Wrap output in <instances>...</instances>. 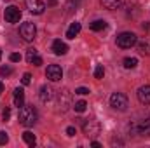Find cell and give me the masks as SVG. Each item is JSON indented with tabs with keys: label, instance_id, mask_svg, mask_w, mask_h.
Returning a JSON list of instances; mask_svg holds the SVG:
<instances>
[{
	"label": "cell",
	"instance_id": "6da1fadb",
	"mask_svg": "<svg viewBox=\"0 0 150 148\" xmlns=\"http://www.w3.org/2000/svg\"><path fill=\"white\" fill-rule=\"evenodd\" d=\"M127 127H129V132L133 136L150 138V111H143V113L134 115Z\"/></svg>",
	"mask_w": 150,
	"mask_h": 148
},
{
	"label": "cell",
	"instance_id": "7a4b0ae2",
	"mask_svg": "<svg viewBox=\"0 0 150 148\" xmlns=\"http://www.w3.org/2000/svg\"><path fill=\"white\" fill-rule=\"evenodd\" d=\"M37 122V110L30 105H23L19 108V124L25 127H32Z\"/></svg>",
	"mask_w": 150,
	"mask_h": 148
},
{
	"label": "cell",
	"instance_id": "3957f363",
	"mask_svg": "<svg viewBox=\"0 0 150 148\" xmlns=\"http://www.w3.org/2000/svg\"><path fill=\"white\" fill-rule=\"evenodd\" d=\"M110 106L113 110H119V111H126L127 106H129V101H127V96L122 94V92H113L110 96Z\"/></svg>",
	"mask_w": 150,
	"mask_h": 148
},
{
	"label": "cell",
	"instance_id": "277c9868",
	"mask_svg": "<svg viewBox=\"0 0 150 148\" xmlns=\"http://www.w3.org/2000/svg\"><path fill=\"white\" fill-rule=\"evenodd\" d=\"M136 40H138V37L133 32H124V33H120L117 37V45L120 49H129V47H133L136 44Z\"/></svg>",
	"mask_w": 150,
	"mask_h": 148
},
{
	"label": "cell",
	"instance_id": "5b68a950",
	"mask_svg": "<svg viewBox=\"0 0 150 148\" xmlns=\"http://www.w3.org/2000/svg\"><path fill=\"white\" fill-rule=\"evenodd\" d=\"M19 35H21V38H23L25 42H32V40L35 38V35H37V28H35V25L30 23V21L23 23V25L19 26Z\"/></svg>",
	"mask_w": 150,
	"mask_h": 148
},
{
	"label": "cell",
	"instance_id": "8992f818",
	"mask_svg": "<svg viewBox=\"0 0 150 148\" xmlns=\"http://www.w3.org/2000/svg\"><path fill=\"white\" fill-rule=\"evenodd\" d=\"M70 103H72V94H70L67 89L59 91V92H58V110L67 111L68 106H70Z\"/></svg>",
	"mask_w": 150,
	"mask_h": 148
},
{
	"label": "cell",
	"instance_id": "52a82bcc",
	"mask_svg": "<svg viewBox=\"0 0 150 148\" xmlns=\"http://www.w3.org/2000/svg\"><path fill=\"white\" fill-rule=\"evenodd\" d=\"M5 21L7 23H19V19H21V11L16 7V5H9L7 9H5Z\"/></svg>",
	"mask_w": 150,
	"mask_h": 148
},
{
	"label": "cell",
	"instance_id": "ba28073f",
	"mask_svg": "<svg viewBox=\"0 0 150 148\" xmlns=\"http://www.w3.org/2000/svg\"><path fill=\"white\" fill-rule=\"evenodd\" d=\"M82 129H84V134L86 136H96L101 131V125H100L98 120H86Z\"/></svg>",
	"mask_w": 150,
	"mask_h": 148
},
{
	"label": "cell",
	"instance_id": "9c48e42d",
	"mask_svg": "<svg viewBox=\"0 0 150 148\" xmlns=\"http://www.w3.org/2000/svg\"><path fill=\"white\" fill-rule=\"evenodd\" d=\"M45 77H47L51 82H58V80H61V77H63V70H61V66H58V65H49L47 70H45Z\"/></svg>",
	"mask_w": 150,
	"mask_h": 148
},
{
	"label": "cell",
	"instance_id": "30bf717a",
	"mask_svg": "<svg viewBox=\"0 0 150 148\" xmlns=\"http://www.w3.org/2000/svg\"><path fill=\"white\" fill-rule=\"evenodd\" d=\"M136 47L142 54H147L150 56V35H145V37H140L136 40Z\"/></svg>",
	"mask_w": 150,
	"mask_h": 148
},
{
	"label": "cell",
	"instance_id": "8fae6325",
	"mask_svg": "<svg viewBox=\"0 0 150 148\" xmlns=\"http://www.w3.org/2000/svg\"><path fill=\"white\" fill-rule=\"evenodd\" d=\"M26 5H28L30 12H33V14H42L45 11V4L42 0H26Z\"/></svg>",
	"mask_w": 150,
	"mask_h": 148
},
{
	"label": "cell",
	"instance_id": "7c38bea8",
	"mask_svg": "<svg viewBox=\"0 0 150 148\" xmlns=\"http://www.w3.org/2000/svg\"><path fill=\"white\" fill-rule=\"evenodd\" d=\"M38 98H40L42 103L51 101V99L54 98V91H52V87H51V85H42V87H40V92H38Z\"/></svg>",
	"mask_w": 150,
	"mask_h": 148
},
{
	"label": "cell",
	"instance_id": "4fadbf2b",
	"mask_svg": "<svg viewBox=\"0 0 150 148\" xmlns=\"http://www.w3.org/2000/svg\"><path fill=\"white\" fill-rule=\"evenodd\" d=\"M26 61H28L30 65H35V66L42 65V58L38 56V52H37L35 47H30V49L26 51Z\"/></svg>",
	"mask_w": 150,
	"mask_h": 148
},
{
	"label": "cell",
	"instance_id": "5bb4252c",
	"mask_svg": "<svg viewBox=\"0 0 150 148\" xmlns=\"http://www.w3.org/2000/svg\"><path fill=\"white\" fill-rule=\"evenodd\" d=\"M138 99L142 105H150V85H143L138 89Z\"/></svg>",
	"mask_w": 150,
	"mask_h": 148
},
{
	"label": "cell",
	"instance_id": "9a60e30c",
	"mask_svg": "<svg viewBox=\"0 0 150 148\" xmlns=\"http://www.w3.org/2000/svg\"><path fill=\"white\" fill-rule=\"evenodd\" d=\"M51 49H52V52H54L56 56H63V54L68 52V45H67L65 42H61V40H54Z\"/></svg>",
	"mask_w": 150,
	"mask_h": 148
},
{
	"label": "cell",
	"instance_id": "2e32d148",
	"mask_svg": "<svg viewBox=\"0 0 150 148\" xmlns=\"http://www.w3.org/2000/svg\"><path fill=\"white\" fill-rule=\"evenodd\" d=\"M14 105H16L18 108H21V106L25 105V91H23L21 87H18V89L14 91Z\"/></svg>",
	"mask_w": 150,
	"mask_h": 148
},
{
	"label": "cell",
	"instance_id": "e0dca14e",
	"mask_svg": "<svg viewBox=\"0 0 150 148\" xmlns=\"http://www.w3.org/2000/svg\"><path fill=\"white\" fill-rule=\"evenodd\" d=\"M122 4H124V0H101V5L105 9H110V11L122 7Z\"/></svg>",
	"mask_w": 150,
	"mask_h": 148
},
{
	"label": "cell",
	"instance_id": "ac0fdd59",
	"mask_svg": "<svg viewBox=\"0 0 150 148\" xmlns=\"http://www.w3.org/2000/svg\"><path fill=\"white\" fill-rule=\"evenodd\" d=\"M80 28H82V26H80V23H77V21L72 23V25H70V28L67 30V37H68V38H75L77 35H79Z\"/></svg>",
	"mask_w": 150,
	"mask_h": 148
},
{
	"label": "cell",
	"instance_id": "d6986e66",
	"mask_svg": "<svg viewBox=\"0 0 150 148\" xmlns=\"http://www.w3.org/2000/svg\"><path fill=\"white\" fill-rule=\"evenodd\" d=\"M89 28H91L93 32H101V30L107 28V21H103V19H96V21H93V23L89 25Z\"/></svg>",
	"mask_w": 150,
	"mask_h": 148
},
{
	"label": "cell",
	"instance_id": "ffe728a7",
	"mask_svg": "<svg viewBox=\"0 0 150 148\" xmlns=\"http://www.w3.org/2000/svg\"><path fill=\"white\" fill-rule=\"evenodd\" d=\"M23 140H25V143H26L28 147H35V143H37V140H35V134H33V132H30V131L23 132Z\"/></svg>",
	"mask_w": 150,
	"mask_h": 148
},
{
	"label": "cell",
	"instance_id": "44dd1931",
	"mask_svg": "<svg viewBox=\"0 0 150 148\" xmlns=\"http://www.w3.org/2000/svg\"><path fill=\"white\" fill-rule=\"evenodd\" d=\"M122 63H124V68L131 70V68H134V66L138 65V59H136V58H126Z\"/></svg>",
	"mask_w": 150,
	"mask_h": 148
},
{
	"label": "cell",
	"instance_id": "7402d4cb",
	"mask_svg": "<svg viewBox=\"0 0 150 148\" xmlns=\"http://www.w3.org/2000/svg\"><path fill=\"white\" fill-rule=\"evenodd\" d=\"M74 108H75V111H79V113H82V111L87 108V103L84 101V99H80V101H77L74 105Z\"/></svg>",
	"mask_w": 150,
	"mask_h": 148
},
{
	"label": "cell",
	"instance_id": "603a6c76",
	"mask_svg": "<svg viewBox=\"0 0 150 148\" xmlns=\"http://www.w3.org/2000/svg\"><path fill=\"white\" fill-rule=\"evenodd\" d=\"M103 75H105V68H103V65H98L96 68H94V78H103Z\"/></svg>",
	"mask_w": 150,
	"mask_h": 148
},
{
	"label": "cell",
	"instance_id": "cb8c5ba5",
	"mask_svg": "<svg viewBox=\"0 0 150 148\" xmlns=\"http://www.w3.org/2000/svg\"><path fill=\"white\" fill-rule=\"evenodd\" d=\"M11 73H12V68H11V66H2V68H0V75H2V77H9Z\"/></svg>",
	"mask_w": 150,
	"mask_h": 148
},
{
	"label": "cell",
	"instance_id": "d4e9b609",
	"mask_svg": "<svg viewBox=\"0 0 150 148\" xmlns=\"http://www.w3.org/2000/svg\"><path fill=\"white\" fill-rule=\"evenodd\" d=\"M91 91L87 89V87H79V89H75V94H79V96H86V94H89Z\"/></svg>",
	"mask_w": 150,
	"mask_h": 148
},
{
	"label": "cell",
	"instance_id": "484cf974",
	"mask_svg": "<svg viewBox=\"0 0 150 148\" xmlns=\"http://www.w3.org/2000/svg\"><path fill=\"white\" fill-rule=\"evenodd\" d=\"M9 59H11L12 63H19V61H21V56H19L18 52H12V54L9 56Z\"/></svg>",
	"mask_w": 150,
	"mask_h": 148
},
{
	"label": "cell",
	"instance_id": "4316f807",
	"mask_svg": "<svg viewBox=\"0 0 150 148\" xmlns=\"http://www.w3.org/2000/svg\"><path fill=\"white\" fill-rule=\"evenodd\" d=\"M7 141H9V136H7V132L0 131V145H5Z\"/></svg>",
	"mask_w": 150,
	"mask_h": 148
},
{
	"label": "cell",
	"instance_id": "83f0119b",
	"mask_svg": "<svg viewBox=\"0 0 150 148\" xmlns=\"http://www.w3.org/2000/svg\"><path fill=\"white\" fill-rule=\"evenodd\" d=\"M21 82H23V85H28V84L32 82V75L25 73V75H23V78H21Z\"/></svg>",
	"mask_w": 150,
	"mask_h": 148
},
{
	"label": "cell",
	"instance_id": "f1b7e54d",
	"mask_svg": "<svg viewBox=\"0 0 150 148\" xmlns=\"http://www.w3.org/2000/svg\"><path fill=\"white\" fill-rule=\"evenodd\" d=\"M2 117H4V120H5V122L11 118V108H9V106H5V110H4V113H2Z\"/></svg>",
	"mask_w": 150,
	"mask_h": 148
},
{
	"label": "cell",
	"instance_id": "f546056e",
	"mask_svg": "<svg viewBox=\"0 0 150 148\" xmlns=\"http://www.w3.org/2000/svg\"><path fill=\"white\" fill-rule=\"evenodd\" d=\"M67 134H68V136H75V127H72V125L67 127Z\"/></svg>",
	"mask_w": 150,
	"mask_h": 148
},
{
	"label": "cell",
	"instance_id": "4dcf8cb0",
	"mask_svg": "<svg viewBox=\"0 0 150 148\" xmlns=\"http://www.w3.org/2000/svg\"><path fill=\"white\" fill-rule=\"evenodd\" d=\"M91 145H93V147H94V148H101V145H100V143H98V141H93V143H91Z\"/></svg>",
	"mask_w": 150,
	"mask_h": 148
},
{
	"label": "cell",
	"instance_id": "1f68e13d",
	"mask_svg": "<svg viewBox=\"0 0 150 148\" xmlns=\"http://www.w3.org/2000/svg\"><path fill=\"white\" fill-rule=\"evenodd\" d=\"M143 28L145 30H150V23H143Z\"/></svg>",
	"mask_w": 150,
	"mask_h": 148
},
{
	"label": "cell",
	"instance_id": "d6a6232c",
	"mask_svg": "<svg viewBox=\"0 0 150 148\" xmlns=\"http://www.w3.org/2000/svg\"><path fill=\"white\" fill-rule=\"evenodd\" d=\"M2 92H4V84L0 82V94H2Z\"/></svg>",
	"mask_w": 150,
	"mask_h": 148
},
{
	"label": "cell",
	"instance_id": "836d02e7",
	"mask_svg": "<svg viewBox=\"0 0 150 148\" xmlns=\"http://www.w3.org/2000/svg\"><path fill=\"white\" fill-rule=\"evenodd\" d=\"M0 58H2V51H0Z\"/></svg>",
	"mask_w": 150,
	"mask_h": 148
}]
</instances>
